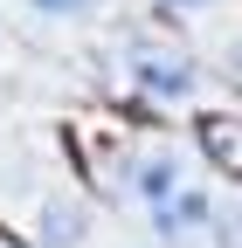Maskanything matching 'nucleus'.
I'll return each instance as SVG.
<instances>
[{
    "label": "nucleus",
    "mask_w": 242,
    "mask_h": 248,
    "mask_svg": "<svg viewBox=\"0 0 242 248\" xmlns=\"http://www.w3.org/2000/svg\"><path fill=\"white\" fill-rule=\"evenodd\" d=\"M35 7H42V14H97L104 0H35Z\"/></svg>",
    "instance_id": "nucleus-7"
},
{
    "label": "nucleus",
    "mask_w": 242,
    "mask_h": 248,
    "mask_svg": "<svg viewBox=\"0 0 242 248\" xmlns=\"http://www.w3.org/2000/svg\"><path fill=\"white\" fill-rule=\"evenodd\" d=\"M138 200H166V193H180V159H173V152H153V159H138Z\"/></svg>",
    "instance_id": "nucleus-5"
},
{
    "label": "nucleus",
    "mask_w": 242,
    "mask_h": 248,
    "mask_svg": "<svg viewBox=\"0 0 242 248\" xmlns=\"http://www.w3.org/2000/svg\"><path fill=\"white\" fill-rule=\"evenodd\" d=\"M83 234H90V207L69 200V193H55L42 207V248H76Z\"/></svg>",
    "instance_id": "nucleus-4"
},
{
    "label": "nucleus",
    "mask_w": 242,
    "mask_h": 248,
    "mask_svg": "<svg viewBox=\"0 0 242 248\" xmlns=\"http://www.w3.org/2000/svg\"><path fill=\"white\" fill-rule=\"evenodd\" d=\"M201 152H207V166L242 179V117L235 110H207L201 117Z\"/></svg>",
    "instance_id": "nucleus-2"
},
{
    "label": "nucleus",
    "mask_w": 242,
    "mask_h": 248,
    "mask_svg": "<svg viewBox=\"0 0 242 248\" xmlns=\"http://www.w3.org/2000/svg\"><path fill=\"white\" fill-rule=\"evenodd\" d=\"M132 83L145 97H159V104H187L194 97V62L173 55V48H138L132 55Z\"/></svg>",
    "instance_id": "nucleus-1"
},
{
    "label": "nucleus",
    "mask_w": 242,
    "mask_h": 248,
    "mask_svg": "<svg viewBox=\"0 0 242 248\" xmlns=\"http://www.w3.org/2000/svg\"><path fill=\"white\" fill-rule=\"evenodd\" d=\"M207 234H215V248H242V200H222L207 214Z\"/></svg>",
    "instance_id": "nucleus-6"
},
{
    "label": "nucleus",
    "mask_w": 242,
    "mask_h": 248,
    "mask_svg": "<svg viewBox=\"0 0 242 248\" xmlns=\"http://www.w3.org/2000/svg\"><path fill=\"white\" fill-rule=\"evenodd\" d=\"M173 7H201V0H173Z\"/></svg>",
    "instance_id": "nucleus-8"
},
{
    "label": "nucleus",
    "mask_w": 242,
    "mask_h": 248,
    "mask_svg": "<svg viewBox=\"0 0 242 248\" xmlns=\"http://www.w3.org/2000/svg\"><path fill=\"white\" fill-rule=\"evenodd\" d=\"M207 214H215V200L194 193V186H180V193H166V200L153 207V228H159L166 241H180V234H201V228H207Z\"/></svg>",
    "instance_id": "nucleus-3"
}]
</instances>
